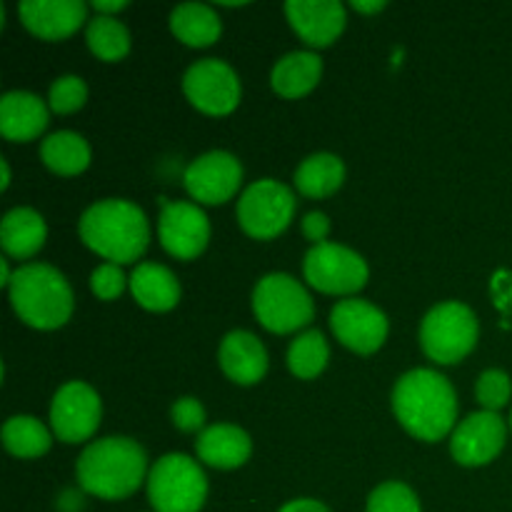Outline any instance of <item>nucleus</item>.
Masks as SVG:
<instances>
[{
  "label": "nucleus",
  "mask_w": 512,
  "mask_h": 512,
  "mask_svg": "<svg viewBox=\"0 0 512 512\" xmlns=\"http://www.w3.org/2000/svg\"><path fill=\"white\" fill-rule=\"evenodd\" d=\"M393 413L413 438L438 443L458 420L455 388L438 370H410L393 388Z\"/></svg>",
  "instance_id": "f257e3e1"
},
{
  "label": "nucleus",
  "mask_w": 512,
  "mask_h": 512,
  "mask_svg": "<svg viewBox=\"0 0 512 512\" xmlns=\"http://www.w3.org/2000/svg\"><path fill=\"white\" fill-rule=\"evenodd\" d=\"M80 240L108 263L128 265L148 250L150 225L143 210L123 198L98 200L78 223Z\"/></svg>",
  "instance_id": "f03ea898"
},
{
  "label": "nucleus",
  "mask_w": 512,
  "mask_h": 512,
  "mask_svg": "<svg viewBox=\"0 0 512 512\" xmlns=\"http://www.w3.org/2000/svg\"><path fill=\"white\" fill-rule=\"evenodd\" d=\"M148 455L133 438H103L90 443L75 465L80 488L100 500H125L143 485Z\"/></svg>",
  "instance_id": "7ed1b4c3"
},
{
  "label": "nucleus",
  "mask_w": 512,
  "mask_h": 512,
  "mask_svg": "<svg viewBox=\"0 0 512 512\" xmlns=\"http://www.w3.org/2000/svg\"><path fill=\"white\" fill-rule=\"evenodd\" d=\"M8 295L15 315L35 330L63 328L75 308L73 288L65 275L45 263H30L15 270Z\"/></svg>",
  "instance_id": "20e7f679"
},
{
  "label": "nucleus",
  "mask_w": 512,
  "mask_h": 512,
  "mask_svg": "<svg viewBox=\"0 0 512 512\" xmlns=\"http://www.w3.org/2000/svg\"><path fill=\"white\" fill-rule=\"evenodd\" d=\"M208 478L198 460L183 453L163 455L148 473V500L155 512H200Z\"/></svg>",
  "instance_id": "39448f33"
},
{
  "label": "nucleus",
  "mask_w": 512,
  "mask_h": 512,
  "mask_svg": "<svg viewBox=\"0 0 512 512\" xmlns=\"http://www.w3.org/2000/svg\"><path fill=\"white\" fill-rule=\"evenodd\" d=\"M253 313L265 330L288 335L313 323L315 305L308 290L288 273H270L253 290Z\"/></svg>",
  "instance_id": "423d86ee"
},
{
  "label": "nucleus",
  "mask_w": 512,
  "mask_h": 512,
  "mask_svg": "<svg viewBox=\"0 0 512 512\" xmlns=\"http://www.w3.org/2000/svg\"><path fill=\"white\" fill-rule=\"evenodd\" d=\"M480 325L473 310L458 300L440 303L425 315L420 325L423 353L438 365H455L473 353Z\"/></svg>",
  "instance_id": "0eeeda50"
},
{
  "label": "nucleus",
  "mask_w": 512,
  "mask_h": 512,
  "mask_svg": "<svg viewBox=\"0 0 512 512\" xmlns=\"http://www.w3.org/2000/svg\"><path fill=\"white\" fill-rule=\"evenodd\" d=\"M295 195L280 180L263 178L248 185L238 200V223L255 240H273L293 223Z\"/></svg>",
  "instance_id": "6e6552de"
},
{
  "label": "nucleus",
  "mask_w": 512,
  "mask_h": 512,
  "mask_svg": "<svg viewBox=\"0 0 512 512\" xmlns=\"http://www.w3.org/2000/svg\"><path fill=\"white\" fill-rule=\"evenodd\" d=\"M303 273L305 280L325 295H355L370 278L363 255L338 243L313 245L305 253Z\"/></svg>",
  "instance_id": "1a4fd4ad"
},
{
  "label": "nucleus",
  "mask_w": 512,
  "mask_h": 512,
  "mask_svg": "<svg viewBox=\"0 0 512 512\" xmlns=\"http://www.w3.org/2000/svg\"><path fill=\"white\" fill-rule=\"evenodd\" d=\"M183 93L200 113L230 115L240 103V78L225 60L205 58L190 65L183 75Z\"/></svg>",
  "instance_id": "9d476101"
},
{
  "label": "nucleus",
  "mask_w": 512,
  "mask_h": 512,
  "mask_svg": "<svg viewBox=\"0 0 512 512\" xmlns=\"http://www.w3.org/2000/svg\"><path fill=\"white\" fill-rule=\"evenodd\" d=\"M103 418L100 395L83 380H70L55 393L50 405V428L63 443L75 445L93 438Z\"/></svg>",
  "instance_id": "9b49d317"
},
{
  "label": "nucleus",
  "mask_w": 512,
  "mask_h": 512,
  "mask_svg": "<svg viewBox=\"0 0 512 512\" xmlns=\"http://www.w3.org/2000/svg\"><path fill=\"white\" fill-rule=\"evenodd\" d=\"M330 328L340 345L358 355H373L388 340V315L360 298L340 300L330 313Z\"/></svg>",
  "instance_id": "f8f14e48"
},
{
  "label": "nucleus",
  "mask_w": 512,
  "mask_h": 512,
  "mask_svg": "<svg viewBox=\"0 0 512 512\" xmlns=\"http://www.w3.org/2000/svg\"><path fill=\"white\" fill-rule=\"evenodd\" d=\"M185 190L203 205L228 203L243 183V165L228 150H210L185 168Z\"/></svg>",
  "instance_id": "ddd939ff"
},
{
  "label": "nucleus",
  "mask_w": 512,
  "mask_h": 512,
  "mask_svg": "<svg viewBox=\"0 0 512 512\" xmlns=\"http://www.w3.org/2000/svg\"><path fill=\"white\" fill-rule=\"evenodd\" d=\"M505 440H508V423L500 418V413H480L468 415L450 438V455L455 463L465 468H480L488 465L503 453Z\"/></svg>",
  "instance_id": "4468645a"
},
{
  "label": "nucleus",
  "mask_w": 512,
  "mask_h": 512,
  "mask_svg": "<svg viewBox=\"0 0 512 512\" xmlns=\"http://www.w3.org/2000/svg\"><path fill=\"white\" fill-rule=\"evenodd\" d=\"M158 235L165 253L178 260H195L208 248V215L195 203H183V200H178V203H165L163 200Z\"/></svg>",
  "instance_id": "2eb2a0df"
},
{
  "label": "nucleus",
  "mask_w": 512,
  "mask_h": 512,
  "mask_svg": "<svg viewBox=\"0 0 512 512\" xmlns=\"http://www.w3.org/2000/svg\"><path fill=\"white\" fill-rule=\"evenodd\" d=\"M18 15L28 33L55 43L78 33L88 20V5L83 0H25L18 5Z\"/></svg>",
  "instance_id": "dca6fc26"
},
{
  "label": "nucleus",
  "mask_w": 512,
  "mask_h": 512,
  "mask_svg": "<svg viewBox=\"0 0 512 512\" xmlns=\"http://www.w3.org/2000/svg\"><path fill=\"white\" fill-rule=\"evenodd\" d=\"M285 15L288 23L293 25L300 40L310 45V48H328L340 33L345 30V15L343 3L338 0H288L285 3Z\"/></svg>",
  "instance_id": "f3484780"
},
{
  "label": "nucleus",
  "mask_w": 512,
  "mask_h": 512,
  "mask_svg": "<svg viewBox=\"0 0 512 512\" xmlns=\"http://www.w3.org/2000/svg\"><path fill=\"white\" fill-rule=\"evenodd\" d=\"M218 363L235 385H255L268 373V350L248 330H233L220 343Z\"/></svg>",
  "instance_id": "a211bd4d"
},
{
  "label": "nucleus",
  "mask_w": 512,
  "mask_h": 512,
  "mask_svg": "<svg viewBox=\"0 0 512 512\" xmlns=\"http://www.w3.org/2000/svg\"><path fill=\"white\" fill-rule=\"evenodd\" d=\"M50 123L48 105L28 90H10L0 98V133L10 143L40 138Z\"/></svg>",
  "instance_id": "6ab92c4d"
},
{
  "label": "nucleus",
  "mask_w": 512,
  "mask_h": 512,
  "mask_svg": "<svg viewBox=\"0 0 512 512\" xmlns=\"http://www.w3.org/2000/svg\"><path fill=\"white\" fill-rule=\"evenodd\" d=\"M195 453L205 465L218 470H235L245 465L253 453V440L243 428L218 423L205 428L195 440Z\"/></svg>",
  "instance_id": "aec40b11"
},
{
  "label": "nucleus",
  "mask_w": 512,
  "mask_h": 512,
  "mask_svg": "<svg viewBox=\"0 0 512 512\" xmlns=\"http://www.w3.org/2000/svg\"><path fill=\"white\" fill-rule=\"evenodd\" d=\"M320 78H323V60H320V55L310 53V50H295V53L283 55L273 65L270 85H273V90L280 98L298 100L305 98L320 83Z\"/></svg>",
  "instance_id": "412c9836"
},
{
  "label": "nucleus",
  "mask_w": 512,
  "mask_h": 512,
  "mask_svg": "<svg viewBox=\"0 0 512 512\" xmlns=\"http://www.w3.org/2000/svg\"><path fill=\"white\" fill-rule=\"evenodd\" d=\"M130 290L140 308L150 313H168L180 303L178 278L158 263H140L130 275Z\"/></svg>",
  "instance_id": "4be33fe9"
},
{
  "label": "nucleus",
  "mask_w": 512,
  "mask_h": 512,
  "mask_svg": "<svg viewBox=\"0 0 512 512\" xmlns=\"http://www.w3.org/2000/svg\"><path fill=\"white\" fill-rule=\"evenodd\" d=\"M48 238V228L38 210L13 208L0 223V245L5 255L15 260H28L38 253Z\"/></svg>",
  "instance_id": "5701e85b"
},
{
  "label": "nucleus",
  "mask_w": 512,
  "mask_h": 512,
  "mask_svg": "<svg viewBox=\"0 0 512 512\" xmlns=\"http://www.w3.org/2000/svg\"><path fill=\"white\" fill-rule=\"evenodd\" d=\"M170 30L190 48H208L223 33L218 13L205 3H180L170 13Z\"/></svg>",
  "instance_id": "b1692460"
},
{
  "label": "nucleus",
  "mask_w": 512,
  "mask_h": 512,
  "mask_svg": "<svg viewBox=\"0 0 512 512\" xmlns=\"http://www.w3.org/2000/svg\"><path fill=\"white\" fill-rule=\"evenodd\" d=\"M345 183V165L338 155L333 153H315L308 155L295 170V188L305 198H328L338 193L340 185Z\"/></svg>",
  "instance_id": "393cba45"
},
{
  "label": "nucleus",
  "mask_w": 512,
  "mask_h": 512,
  "mask_svg": "<svg viewBox=\"0 0 512 512\" xmlns=\"http://www.w3.org/2000/svg\"><path fill=\"white\" fill-rule=\"evenodd\" d=\"M40 160L55 175H80L90 165V145L73 130H58L40 143Z\"/></svg>",
  "instance_id": "a878e982"
},
{
  "label": "nucleus",
  "mask_w": 512,
  "mask_h": 512,
  "mask_svg": "<svg viewBox=\"0 0 512 512\" xmlns=\"http://www.w3.org/2000/svg\"><path fill=\"white\" fill-rule=\"evenodd\" d=\"M3 445L15 458L33 460L48 453L53 445V435L33 415H13L3 425Z\"/></svg>",
  "instance_id": "bb28decb"
},
{
  "label": "nucleus",
  "mask_w": 512,
  "mask_h": 512,
  "mask_svg": "<svg viewBox=\"0 0 512 512\" xmlns=\"http://www.w3.org/2000/svg\"><path fill=\"white\" fill-rule=\"evenodd\" d=\"M85 43H88L90 53L105 63H118L130 53L128 28L110 15H95L93 20H88Z\"/></svg>",
  "instance_id": "cd10ccee"
},
{
  "label": "nucleus",
  "mask_w": 512,
  "mask_h": 512,
  "mask_svg": "<svg viewBox=\"0 0 512 512\" xmlns=\"http://www.w3.org/2000/svg\"><path fill=\"white\" fill-rule=\"evenodd\" d=\"M330 360L328 340L320 330H305L290 343L288 348V368L295 378L313 380L325 370Z\"/></svg>",
  "instance_id": "c85d7f7f"
},
{
  "label": "nucleus",
  "mask_w": 512,
  "mask_h": 512,
  "mask_svg": "<svg viewBox=\"0 0 512 512\" xmlns=\"http://www.w3.org/2000/svg\"><path fill=\"white\" fill-rule=\"evenodd\" d=\"M368 512H423L420 510V500L410 485L400 483V480H390V483L378 485L368 498Z\"/></svg>",
  "instance_id": "c756f323"
},
{
  "label": "nucleus",
  "mask_w": 512,
  "mask_h": 512,
  "mask_svg": "<svg viewBox=\"0 0 512 512\" xmlns=\"http://www.w3.org/2000/svg\"><path fill=\"white\" fill-rule=\"evenodd\" d=\"M475 398L488 413H500L512 398V380L505 370L490 368L485 370L475 385Z\"/></svg>",
  "instance_id": "7c9ffc66"
},
{
  "label": "nucleus",
  "mask_w": 512,
  "mask_h": 512,
  "mask_svg": "<svg viewBox=\"0 0 512 512\" xmlns=\"http://www.w3.org/2000/svg\"><path fill=\"white\" fill-rule=\"evenodd\" d=\"M88 100V85L78 75H60L53 80L48 93V105L53 113L58 115H70L75 110H80Z\"/></svg>",
  "instance_id": "2f4dec72"
},
{
  "label": "nucleus",
  "mask_w": 512,
  "mask_h": 512,
  "mask_svg": "<svg viewBox=\"0 0 512 512\" xmlns=\"http://www.w3.org/2000/svg\"><path fill=\"white\" fill-rule=\"evenodd\" d=\"M125 283H130V280H125L123 270L115 263L98 265V268L93 270V275H90V290H93L95 298L100 300L120 298L125 290Z\"/></svg>",
  "instance_id": "473e14b6"
},
{
  "label": "nucleus",
  "mask_w": 512,
  "mask_h": 512,
  "mask_svg": "<svg viewBox=\"0 0 512 512\" xmlns=\"http://www.w3.org/2000/svg\"><path fill=\"white\" fill-rule=\"evenodd\" d=\"M170 418H173V425L180 433H203L205 430V408L195 398L175 400Z\"/></svg>",
  "instance_id": "72a5a7b5"
},
{
  "label": "nucleus",
  "mask_w": 512,
  "mask_h": 512,
  "mask_svg": "<svg viewBox=\"0 0 512 512\" xmlns=\"http://www.w3.org/2000/svg\"><path fill=\"white\" fill-rule=\"evenodd\" d=\"M490 293H493L495 308L503 310L505 315L512 313V273L510 270H498L490 283Z\"/></svg>",
  "instance_id": "f704fd0d"
},
{
  "label": "nucleus",
  "mask_w": 512,
  "mask_h": 512,
  "mask_svg": "<svg viewBox=\"0 0 512 512\" xmlns=\"http://www.w3.org/2000/svg\"><path fill=\"white\" fill-rule=\"evenodd\" d=\"M303 235L313 245H323L325 240H328V235H330L328 215L318 213V210H315V213L305 215V218H303Z\"/></svg>",
  "instance_id": "c9c22d12"
},
{
  "label": "nucleus",
  "mask_w": 512,
  "mask_h": 512,
  "mask_svg": "<svg viewBox=\"0 0 512 512\" xmlns=\"http://www.w3.org/2000/svg\"><path fill=\"white\" fill-rule=\"evenodd\" d=\"M278 512H330V510L325 508V505L320 503V500L298 498V500H290V503H285Z\"/></svg>",
  "instance_id": "e433bc0d"
},
{
  "label": "nucleus",
  "mask_w": 512,
  "mask_h": 512,
  "mask_svg": "<svg viewBox=\"0 0 512 512\" xmlns=\"http://www.w3.org/2000/svg\"><path fill=\"white\" fill-rule=\"evenodd\" d=\"M123 8H128L125 0H115V3H108V0H95L93 3V10H98V15H110V18H115L113 13H120Z\"/></svg>",
  "instance_id": "4c0bfd02"
},
{
  "label": "nucleus",
  "mask_w": 512,
  "mask_h": 512,
  "mask_svg": "<svg viewBox=\"0 0 512 512\" xmlns=\"http://www.w3.org/2000/svg\"><path fill=\"white\" fill-rule=\"evenodd\" d=\"M353 10H358V13H365V15H370V13H380V10L385 8V3L383 0H375V3H365V0H353Z\"/></svg>",
  "instance_id": "58836bf2"
},
{
  "label": "nucleus",
  "mask_w": 512,
  "mask_h": 512,
  "mask_svg": "<svg viewBox=\"0 0 512 512\" xmlns=\"http://www.w3.org/2000/svg\"><path fill=\"white\" fill-rule=\"evenodd\" d=\"M0 168H3V183H0V188L3 190H8V185H10V165H8V160H0Z\"/></svg>",
  "instance_id": "ea45409f"
},
{
  "label": "nucleus",
  "mask_w": 512,
  "mask_h": 512,
  "mask_svg": "<svg viewBox=\"0 0 512 512\" xmlns=\"http://www.w3.org/2000/svg\"><path fill=\"white\" fill-rule=\"evenodd\" d=\"M510 428H512V413H510Z\"/></svg>",
  "instance_id": "a19ab883"
}]
</instances>
